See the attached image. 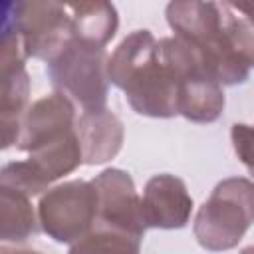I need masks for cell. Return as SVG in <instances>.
Listing matches in <instances>:
<instances>
[{"label": "cell", "instance_id": "obj_1", "mask_svg": "<svg viewBox=\"0 0 254 254\" xmlns=\"http://www.w3.org/2000/svg\"><path fill=\"white\" fill-rule=\"evenodd\" d=\"M175 36L190 44L222 85L244 83L254 67V24L222 0H171L165 8Z\"/></svg>", "mask_w": 254, "mask_h": 254}, {"label": "cell", "instance_id": "obj_2", "mask_svg": "<svg viewBox=\"0 0 254 254\" xmlns=\"http://www.w3.org/2000/svg\"><path fill=\"white\" fill-rule=\"evenodd\" d=\"M109 81L123 89L131 109L145 117L179 115V81L149 30L131 32L107 60Z\"/></svg>", "mask_w": 254, "mask_h": 254}, {"label": "cell", "instance_id": "obj_3", "mask_svg": "<svg viewBox=\"0 0 254 254\" xmlns=\"http://www.w3.org/2000/svg\"><path fill=\"white\" fill-rule=\"evenodd\" d=\"M254 222V183L244 177L220 181L194 216L192 232L206 250L238 246Z\"/></svg>", "mask_w": 254, "mask_h": 254}, {"label": "cell", "instance_id": "obj_4", "mask_svg": "<svg viewBox=\"0 0 254 254\" xmlns=\"http://www.w3.org/2000/svg\"><path fill=\"white\" fill-rule=\"evenodd\" d=\"M107 60L101 44L73 36L48 62V77L56 91L67 95L83 111L103 109L109 87Z\"/></svg>", "mask_w": 254, "mask_h": 254}, {"label": "cell", "instance_id": "obj_5", "mask_svg": "<svg viewBox=\"0 0 254 254\" xmlns=\"http://www.w3.org/2000/svg\"><path fill=\"white\" fill-rule=\"evenodd\" d=\"M159 48L179 81V115L192 123L216 121L224 111V91L200 54L179 36L159 40Z\"/></svg>", "mask_w": 254, "mask_h": 254}, {"label": "cell", "instance_id": "obj_6", "mask_svg": "<svg viewBox=\"0 0 254 254\" xmlns=\"http://www.w3.org/2000/svg\"><path fill=\"white\" fill-rule=\"evenodd\" d=\"M4 34L20 36L28 58L50 62L75 36V26L58 0H4Z\"/></svg>", "mask_w": 254, "mask_h": 254}, {"label": "cell", "instance_id": "obj_7", "mask_svg": "<svg viewBox=\"0 0 254 254\" xmlns=\"http://www.w3.org/2000/svg\"><path fill=\"white\" fill-rule=\"evenodd\" d=\"M97 190L91 181H67L42 194L40 228L60 244H75L95 224Z\"/></svg>", "mask_w": 254, "mask_h": 254}, {"label": "cell", "instance_id": "obj_8", "mask_svg": "<svg viewBox=\"0 0 254 254\" xmlns=\"http://www.w3.org/2000/svg\"><path fill=\"white\" fill-rule=\"evenodd\" d=\"M91 183L97 190V216L91 230L115 234L141 246V238L149 226L131 175L121 169H105Z\"/></svg>", "mask_w": 254, "mask_h": 254}, {"label": "cell", "instance_id": "obj_9", "mask_svg": "<svg viewBox=\"0 0 254 254\" xmlns=\"http://www.w3.org/2000/svg\"><path fill=\"white\" fill-rule=\"evenodd\" d=\"M28 54L20 36H2V99H0V121H2V147L16 143L20 135V123L30 95V79L24 67Z\"/></svg>", "mask_w": 254, "mask_h": 254}, {"label": "cell", "instance_id": "obj_10", "mask_svg": "<svg viewBox=\"0 0 254 254\" xmlns=\"http://www.w3.org/2000/svg\"><path fill=\"white\" fill-rule=\"evenodd\" d=\"M75 129V107L73 101L62 91H54L34 101L20 123V135L16 147L20 151H34L36 147L50 143Z\"/></svg>", "mask_w": 254, "mask_h": 254}, {"label": "cell", "instance_id": "obj_11", "mask_svg": "<svg viewBox=\"0 0 254 254\" xmlns=\"http://www.w3.org/2000/svg\"><path fill=\"white\" fill-rule=\"evenodd\" d=\"M143 216L149 228H183L192 212V196L183 179L163 173L147 181L143 190Z\"/></svg>", "mask_w": 254, "mask_h": 254}, {"label": "cell", "instance_id": "obj_12", "mask_svg": "<svg viewBox=\"0 0 254 254\" xmlns=\"http://www.w3.org/2000/svg\"><path fill=\"white\" fill-rule=\"evenodd\" d=\"M75 131L81 145L85 165H101L111 161L123 145V123L107 107L83 111L75 119Z\"/></svg>", "mask_w": 254, "mask_h": 254}, {"label": "cell", "instance_id": "obj_13", "mask_svg": "<svg viewBox=\"0 0 254 254\" xmlns=\"http://www.w3.org/2000/svg\"><path fill=\"white\" fill-rule=\"evenodd\" d=\"M71 16L75 36L105 46L119 28V16L111 0H58Z\"/></svg>", "mask_w": 254, "mask_h": 254}, {"label": "cell", "instance_id": "obj_14", "mask_svg": "<svg viewBox=\"0 0 254 254\" xmlns=\"http://www.w3.org/2000/svg\"><path fill=\"white\" fill-rule=\"evenodd\" d=\"M28 161L48 185L62 179L64 175L73 173L83 163L77 131L73 129L50 143L36 147L34 151H30Z\"/></svg>", "mask_w": 254, "mask_h": 254}, {"label": "cell", "instance_id": "obj_15", "mask_svg": "<svg viewBox=\"0 0 254 254\" xmlns=\"http://www.w3.org/2000/svg\"><path fill=\"white\" fill-rule=\"evenodd\" d=\"M40 218L26 192L0 187V238L2 242H24L38 232Z\"/></svg>", "mask_w": 254, "mask_h": 254}, {"label": "cell", "instance_id": "obj_16", "mask_svg": "<svg viewBox=\"0 0 254 254\" xmlns=\"http://www.w3.org/2000/svg\"><path fill=\"white\" fill-rule=\"evenodd\" d=\"M0 187H8L20 192H26L28 196H38L44 190H48V183L36 173V169L30 165V161H16L4 165L0 173Z\"/></svg>", "mask_w": 254, "mask_h": 254}, {"label": "cell", "instance_id": "obj_17", "mask_svg": "<svg viewBox=\"0 0 254 254\" xmlns=\"http://www.w3.org/2000/svg\"><path fill=\"white\" fill-rule=\"evenodd\" d=\"M230 139L236 157L254 179V125L234 123L230 129Z\"/></svg>", "mask_w": 254, "mask_h": 254}, {"label": "cell", "instance_id": "obj_18", "mask_svg": "<svg viewBox=\"0 0 254 254\" xmlns=\"http://www.w3.org/2000/svg\"><path fill=\"white\" fill-rule=\"evenodd\" d=\"M224 4H228L230 8L238 10L246 20H250L254 24V0H222Z\"/></svg>", "mask_w": 254, "mask_h": 254}]
</instances>
